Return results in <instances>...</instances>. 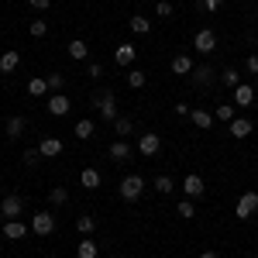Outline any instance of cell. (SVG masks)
Instances as JSON below:
<instances>
[{"label": "cell", "instance_id": "1", "mask_svg": "<svg viewBox=\"0 0 258 258\" xmlns=\"http://www.w3.org/2000/svg\"><path fill=\"white\" fill-rule=\"evenodd\" d=\"M93 103H97L100 117L107 120V124H114V120L120 117V110H117V97H114L110 90H103V93H97V97H93Z\"/></svg>", "mask_w": 258, "mask_h": 258}, {"label": "cell", "instance_id": "30", "mask_svg": "<svg viewBox=\"0 0 258 258\" xmlns=\"http://www.w3.org/2000/svg\"><path fill=\"white\" fill-rule=\"evenodd\" d=\"M80 182L86 186V189H100V172H97V169H83Z\"/></svg>", "mask_w": 258, "mask_h": 258}, {"label": "cell", "instance_id": "4", "mask_svg": "<svg viewBox=\"0 0 258 258\" xmlns=\"http://www.w3.org/2000/svg\"><path fill=\"white\" fill-rule=\"evenodd\" d=\"M193 48H197L200 55H210V52L217 48V35H214V28H200L197 35H193Z\"/></svg>", "mask_w": 258, "mask_h": 258}, {"label": "cell", "instance_id": "10", "mask_svg": "<svg viewBox=\"0 0 258 258\" xmlns=\"http://www.w3.org/2000/svg\"><path fill=\"white\" fill-rule=\"evenodd\" d=\"M182 193L189 200H200L203 193H207V186H203V176H197V172H189V176L182 179Z\"/></svg>", "mask_w": 258, "mask_h": 258}, {"label": "cell", "instance_id": "31", "mask_svg": "<svg viewBox=\"0 0 258 258\" xmlns=\"http://www.w3.org/2000/svg\"><path fill=\"white\" fill-rule=\"evenodd\" d=\"M152 186H155V193H162V197H169V193L176 189L172 176H155V182H152Z\"/></svg>", "mask_w": 258, "mask_h": 258}, {"label": "cell", "instance_id": "6", "mask_svg": "<svg viewBox=\"0 0 258 258\" xmlns=\"http://www.w3.org/2000/svg\"><path fill=\"white\" fill-rule=\"evenodd\" d=\"M0 214H4L7 220H18L21 214H24V200H21L18 193H7L4 203H0Z\"/></svg>", "mask_w": 258, "mask_h": 258}, {"label": "cell", "instance_id": "13", "mask_svg": "<svg viewBox=\"0 0 258 258\" xmlns=\"http://www.w3.org/2000/svg\"><path fill=\"white\" fill-rule=\"evenodd\" d=\"M28 231H31V227L21 224V220H4V238H7V241H21Z\"/></svg>", "mask_w": 258, "mask_h": 258}, {"label": "cell", "instance_id": "27", "mask_svg": "<svg viewBox=\"0 0 258 258\" xmlns=\"http://www.w3.org/2000/svg\"><path fill=\"white\" fill-rule=\"evenodd\" d=\"M114 131H117V138H127V135L135 131V120L127 117V114H120V117L114 120Z\"/></svg>", "mask_w": 258, "mask_h": 258}, {"label": "cell", "instance_id": "39", "mask_svg": "<svg viewBox=\"0 0 258 258\" xmlns=\"http://www.w3.org/2000/svg\"><path fill=\"white\" fill-rule=\"evenodd\" d=\"M244 73H248V76H258V55H248V59H244Z\"/></svg>", "mask_w": 258, "mask_h": 258}, {"label": "cell", "instance_id": "37", "mask_svg": "<svg viewBox=\"0 0 258 258\" xmlns=\"http://www.w3.org/2000/svg\"><path fill=\"white\" fill-rule=\"evenodd\" d=\"M21 159H24V165H38V162H41V152H38V148H28Z\"/></svg>", "mask_w": 258, "mask_h": 258}, {"label": "cell", "instance_id": "12", "mask_svg": "<svg viewBox=\"0 0 258 258\" xmlns=\"http://www.w3.org/2000/svg\"><path fill=\"white\" fill-rule=\"evenodd\" d=\"M38 152H41V159H55V155H62V141L55 135H48V138L38 141Z\"/></svg>", "mask_w": 258, "mask_h": 258}, {"label": "cell", "instance_id": "5", "mask_svg": "<svg viewBox=\"0 0 258 258\" xmlns=\"http://www.w3.org/2000/svg\"><path fill=\"white\" fill-rule=\"evenodd\" d=\"M159 148H162V138L155 135V131H145V135L138 138V152L145 155V159H155V155H159Z\"/></svg>", "mask_w": 258, "mask_h": 258}, {"label": "cell", "instance_id": "2", "mask_svg": "<svg viewBox=\"0 0 258 258\" xmlns=\"http://www.w3.org/2000/svg\"><path fill=\"white\" fill-rule=\"evenodd\" d=\"M145 186H148V182H145V179H141L138 172L124 176V179H120V200H124V203H135V200H138L141 193H145Z\"/></svg>", "mask_w": 258, "mask_h": 258}, {"label": "cell", "instance_id": "41", "mask_svg": "<svg viewBox=\"0 0 258 258\" xmlns=\"http://www.w3.org/2000/svg\"><path fill=\"white\" fill-rule=\"evenodd\" d=\"M220 4H224V0H200V7H203V11H210V14L220 11Z\"/></svg>", "mask_w": 258, "mask_h": 258}, {"label": "cell", "instance_id": "44", "mask_svg": "<svg viewBox=\"0 0 258 258\" xmlns=\"http://www.w3.org/2000/svg\"><path fill=\"white\" fill-rule=\"evenodd\" d=\"M200 258H217V251H200Z\"/></svg>", "mask_w": 258, "mask_h": 258}, {"label": "cell", "instance_id": "32", "mask_svg": "<svg viewBox=\"0 0 258 258\" xmlns=\"http://www.w3.org/2000/svg\"><path fill=\"white\" fill-rule=\"evenodd\" d=\"M145 83H148V73H145V69H131V73H127V86H131V90H141Z\"/></svg>", "mask_w": 258, "mask_h": 258}, {"label": "cell", "instance_id": "38", "mask_svg": "<svg viewBox=\"0 0 258 258\" xmlns=\"http://www.w3.org/2000/svg\"><path fill=\"white\" fill-rule=\"evenodd\" d=\"M155 14H159V18H172V4H169V0H159V4H155Z\"/></svg>", "mask_w": 258, "mask_h": 258}, {"label": "cell", "instance_id": "15", "mask_svg": "<svg viewBox=\"0 0 258 258\" xmlns=\"http://www.w3.org/2000/svg\"><path fill=\"white\" fill-rule=\"evenodd\" d=\"M251 131H255V124H251L248 117H234V120H231V138L244 141L248 135H251Z\"/></svg>", "mask_w": 258, "mask_h": 258}, {"label": "cell", "instance_id": "8", "mask_svg": "<svg viewBox=\"0 0 258 258\" xmlns=\"http://www.w3.org/2000/svg\"><path fill=\"white\" fill-rule=\"evenodd\" d=\"M189 80H193V86H203V90H207L210 83L217 80V69H214V66H207V62H203V66H193Z\"/></svg>", "mask_w": 258, "mask_h": 258}, {"label": "cell", "instance_id": "11", "mask_svg": "<svg viewBox=\"0 0 258 258\" xmlns=\"http://www.w3.org/2000/svg\"><path fill=\"white\" fill-rule=\"evenodd\" d=\"M69 110H73V103H69L66 93H52V97H48V114H52V117H66Z\"/></svg>", "mask_w": 258, "mask_h": 258}, {"label": "cell", "instance_id": "29", "mask_svg": "<svg viewBox=\"0 0 258 258\" xmlns=\"http://www.w3.org/2000/svg\"><path fill=\"white\" fill-rule=\"evenodd\" d=\"M28 93H31V97H45V93H48V80H45V76L28 80Z\"/></svg>", "mask_w": 258, "mask_h": 258}, {"label": "cell", "instance_id": "36", "mask_svg": "<svg viewBox=\"0 0 258 258\" xmlns=\"http://www.w3.org/2000/svg\"><path fill=\"white\" fill-rule=\"evenodd\" d=\"M28 31H31V38H45V35H48V24H45V21H31Z\"/></svg>", "mask_w": 258, "mask_h": 258}, {"label": "cell", "instance_id": "16", "mask_svg": "<svg viewBox=\"0 0 258 258\" xmlns=\"http://www.w3.org/2000/svg\"><path fill=\"white\" fill-rule=\"evenodd\" d=\"M24 127H28V120L21 117V114L7 117V124H4V131H7V138H11V141H18L21 135H24Z\"/></svg>", "mask_w": 258, "mask_h": 258}, {"label": "cell", "instance_id": "34", "mask_svg": "<svg viewBox=\"0 0 258 258\" xmlns=\"http://www.w3.org/2000/svg\"><path fill=\"white\" fill-rule=\"evenodd\" d=\"M176 214H179L182 220H193V217H197V207H193V200H189V197H186V200H179Z\"/></svg>", "mask_w": 258, "mask_h": 258}, {"label": "cell", "instance_id": "42", "mask_svg": "<svg viewBox=\"0 0 258 258\" xmlns=\"http://www.w3.org/2000/svg\"><path fill=\"white\" fill-rule=\"evenodd\" d=\"M28 7H35V11H48L52 0H28Z\"/></svg>", "mask_w": 258, "mask_h": 258}, {"label": "cell", "instance_id": "35", "mask_svg": "<svg viewBox=\"0 0 258 258\" xmlns=\"http://www.w3.org/2000/svg\"><path fill=\"white\" fill-rule=\"evenodd\" d=\"M45 80H48V93H62V86H66V76L62 73H48Z\"/></svg>", "mask_w": 258, "mask_h": 258}, {"label": "cell", "instance_id": "26", "mask_svg": "<svg viewBox=\"0 0 258 258\" xmlns=\"http://www.w3.org/2000/svg\"><path fill=\"white\" fill-rule=\"evenodd\" d=\"M66 48H69V55H73V59H86V55H90V45H86L83 38H73Z\"/></svg>", "mask_w": 258, "mask_h": 258}, {"label": "cell", "instance_id": "14", "mask_svg": "<svg viewBox=\"0 0 258 258\" xmlns=\"http://www.w3.org/2000/svg\"><path fill=\"white\" fill-rule=\"evenodd\" d=\"M234 107H255V86L241 83L238 90H234Z\"/></svg>", "mask_w": 258, "mask_h": 258}, {"label": "cell", "instance_id": "25", "mask_svg": "<svg viewBox=\"0 0 258 258\" xmlns=\"http://www.w3.org/2000/svg\"><path fill=\"white\" fill-rule=\"evenodd\" d=\"M127 28H131L135 35H148V31H152V21L145 18V14H135V18L127 21Z\"/></svg>", "mask_w": 258, "mask_h": 258}, {"label": "cell", "instance_id": "28", "mask_svg": "<svg viewBox=\"0 0 258 258\" xmlns=\"http://www.w3.org/2000/svg\"><path fill=\"white\" fill-rule=\"evenodd\" d=\"M214 120L231 124V120H234V103H217V107H214Z\"/></svg>", "mask_w": 258, "mask_h": 258}, {"label": "cell", "instance_id": "19", "mask_svg": "<svg viewBox=\"0 0 258 258\" xmlns=\"http://www.w3.org/2000/svg\"><path fill=\"white\" fill-rule=\"evenodd\" d=\"M73 135H76L80 141H90L93 135H97V127H93V120H90V117H83V120H76V127H73Z\"/></svg>", "mask_w": 258, "mask_h": 258}, {"label": "cell", "instance_id": "20", "mask_svg": "<svg viewBox=\"0 0 258 258\" xmlns=\"http://www.w3.org/2000/svg\"><path fill=\"white\" fill-rule=\"evenodd\" d=\"M76 231H80L83 238H90V234L97 231V217H93V214H80V217H76Z\"/></svg>", "mask_w": 258, "mask_h": 258}, {"label": "cell", "instance_id": "18", "mask_svg": "<svg viewBox=\"0 0 258 258\" xmlns=\"http://www.w3.org/2000/svg\"><path fill=\"white\" fill-rule=\"evenodd\" d=\"M18 66H21V52L11 48V52H4V55H0V73H4V76H11Z\"/></svg>", "mask_w": 258, "mask_h": 258}, {"label": "cell", "instance_id": "40", "mask_svg": "<svg viewBox=\"0 0 258 258\" xmlns=\"http://www.w3.org/2000/svg\"><path fill=\"white\" fill-rule=\"evenodd\" d=\"M86 76H90V80H100V76H103V66H100V62H90V66H86Z\"/></svg>", "mask_w": 258, "mask_h": 258}, {"label": "cell", "instance_id": "23", "mask_svg": "<svg viewBox=\"0 0 258 258\" xmlns=\"http://www.w3.org/2000/svg\"><path fill=\"white\" fill-rule=\"evenodd\" d=\"M217 80L224 83V86H227V90H238V86H241V73H238V69H234V66H227V69H224V73H220Z\"/></svg>", "mask_w": 258, "mask_h": 258}, {"label": "cell", "instance_id": "17", "mask_svg": "<svg viewBox=\"0 0 258 258\" xmlns=\"http://www.w3.org/2000/svg\"><path fill=\"white\" fill-rule=\"evenodd\" d=\"M189 120L197 124L200 131H210V127H214V114H210V110H203V107H197V110H189Z\"/></svg>", "mask_w": 258, "mask_h": 258}, {"label": "cell", "instance_id": "24", "mask_svg": "<svg viewBox=\"0 0 258 258\" xmlns=\"http://www.w3.org/2000/svg\"><path fill=\"white\" fill-rule=\"evenodd\" d=\"M172 73H176V76H189V73H193V59H189L186 52L176 55V59H172Z\"/></svg>", "mask_w": 258, "mask_h": 258}, {"label": "cell", "instance_id": "7", "mask_svg": "<svg viewBox=\"0 0 258 258\" xmlns=\"http://www.w3.org/2000/svg\"><path fill=\"white\" fill-rule=\"evenodd\" d=\"M31 231H35L38 238H48V234L55 231V217H52L48 210H41V214H35V217H31Z\"/></svg>", "mask_w": 258, "mask_h": 258}, {"label": "cell", "instance_id": "43", "mask_svg": "<svg viewBox=\"0 0 258 258\" xmlns=\"http://www.w3.org/2000/svg\"><path fill=\"white\" fill-rule=\"evenodd\" d=\"M189 110H193L189 103H176V114H179V117H189Z\"/></svg>", "mask_w": 258, "mask_h": 258}, {"label": "cell", "instance_id": "33", "mask_svg": "<svg viewBox=\"0 0 258 258\" xmlns=\"http://www.w3.org/2000/svg\"><path fill=\"white\" fill-rule=\"evenodd\" d=\"M48 203H52V207H62V203H69V189H66V186H52V193H48Z\"/></svg>", "mask_w": 258, "mask_h": 258}, {"label": "cell", "instance_id": "9", "mask_svg": "<svg viewBox=\"0 0 258 258\" xmlns=\"http://www.w3.org/2000/svg\"><path fill=\"white\" fill-rule=\"evenodd\" d=\"M135 59H138V48H135L131 41H120L117 48H114V62L124 66V69H127V66H135Z\"/></svg>", "mask_w": 258, "mask_h": 258}, {"label": "cell", "instance_id": "21", "mask_svg": "<svg viewBox=\"0 0 258 258\" xmlns=\"http://www.w3.org/2000/svg\"><path fill=\"white\" fill-rule=\"evenodd\" d=\"M110 159H114V162H127V159H131V145H127L124 138H117L114 145H110Z\"/></svg>", "mask_w": 258, "mask_h": 258}, {"label": "cell", "instance_id": "3", "mask_svg": "<svg viewBox=\"0 0 258 258\" xmlns=\"http://www.w3.org/2000/svg\"><path fill=\"white\" fill-rule=\"evenodd\" d=\"M258 214V193L255 189H248V193H241L238 207H234V217L238 220H251Z\"/></svg>", "mask_w": 258, "mask_h": 258}, {"label": "cell", "instance_id": "22", "mask_svg": "<svg viewBox=\"0 0 258 258\" xmlns=\"http://www.w3.org/2000/svg\"><path fill=\"white\" fill-rule=\"evenodd\" d=\"M97 255H100V248H97L93 238H83L80 244H76V258H97Z\"/></svg>", "mask_w": 258, "mask_h": 258}]
</instances>
